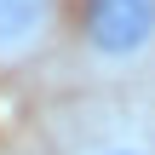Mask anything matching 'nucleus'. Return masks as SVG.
<instances>
[{
    "mask_svg": "<svg viewBox=\"0 0 155 155\" xmlns=\"http://www.w3.org/2000/svg\"><path fill=\"white\" fill-rule=\"evenodd\" d=\"M75 46L98 75L155 63V0H75Z\"/></svg>",
    "mask_w": 155,
    "mask_h": 155,
    "instance_id": "1",
    "label": "nucleus"
},
{
    "mask_svg": "<svg viewBox=\"0 0 155 155\" xmlns=\"http://www.w3.org/2000/svg\"><path fill=\"white\" fill-rule=\"evenodd\" d=\"M63 40V0H0V75L40 63Z\"/></svg>",
    "mask_w": 155,
    "mask_h": 155,
    "instance_id": "2",
    "label": "nucleus"
},
{
    "mask_svg": "<svg viewBox=\"0 0 155 155\" xmlns=\"http://www.w3.org/2000/svg\"><path fill=\"white\" fill-rule=\"evenodd\" d=\"M75 155H155V144L138 132V127H104V132L81 138Z\"/></svg>",
    "mask_w": 155,
    "mask_h": 155,
    "instance_id": "3",
    "label": "nucleus"
}]
</instances>
